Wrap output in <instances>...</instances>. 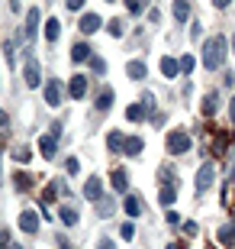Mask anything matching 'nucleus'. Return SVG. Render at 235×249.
<instances>
[{
	"label": "nucleus",
	"instance_id": "2",
	"mask_svg": "<svg viewBox=\"0 0 235 249\" xmlns=\"http://www.w3.org/2000/svg\"><path fill=\"white\" fill-rule=\"evenodd\" d=\"M58 133H62V123H55L52 133H42V139H39V152L46 159H52L58 152Z\"/></svg>",
	"mask_w": 235,
	"mask_h": 249
},
{
	"label": "nucleus",
	"instance_id": "37",
	"mask_svg": "<svg viewBox=\"0 0 235 249\" xmlns=\"http://www.w3.org/2000/svg\"><path fill=\"white\" fill-rule=\"evenodd\" d=\"M164 220H168V223H181V213H177V211H168V213H164Z\"/></svg>",
	"mask_w": 235,
	"mask_h": 249
},
{
	"label": "nucleus",
	"instance_id": "28",
	"mask_svg": "<svg viewBox=\"0 0 235 249\" xmlns=\"http://www.w3.org/2000/svg\"><path fill=\"white\" fill-rule=\"evenodd\" d=\"M139 211H142L139 197H132V194H129V197H126V213H129V217H139Z\"/></svg>",
	"mask_w": 235,
	"mask_h": 249
},
{
	"label": "nucleus",
	"instance_id": "25",
	"mask_svg": "<svg viewBox=\"0 0 235 249\" xmlns=\"http://www.w3.org/2000/svg\"><path fill=\"white\" fill-rule=\"evenodd\" d=\"M126 120H132V123L145 120V107H142V104H132V107L126 110Z\"/></svg>",
	"mask_w": 235,
	"mask_h": 249
},
{
	"label": "nucleus",
	"instance_id": "31",
	"mask_svg": "<svg viewBox=\"0 0 235 249\" xmlns=\"http://www.w3.org/2000/svg\"><path fill=\"white\" fill-rule=\"evenodd\" d=\"M91 68H94L97 74H107V62H103V58H97V55L91 58Z\"/></svg>",
	"mask_w": 235,
	"mask_h": 249
},
{
	"label": "nucleus",
	"instance_id": "43",
	"mask_svg": "<svg viewBox=\"0 0 235 249\" xmlns=\"http://www.w3.org/2000/svg\"><path fill=\"white\" fill-rule=\"evenodd\" d=\"M164 249H187L184 243H171V246H164Z\"/></svg>",
	"mask_w": 235,
	"mask_h": 249
},
{
	"label": "nucleus",
	"instance_id": "46",
	"mask_svg": "<svg viewBox=\"0 0 235 249\" xmlns=\"http://www.w3.org/2000/svg\"><path fill=\"white\" fill-rule=\"evenodd\" d=\"M229 181H235V165H232V172H229Z\"/></svg>",
	"mask_w": 235,
	"mask_h": 249
},
{
	"label": "nucleus",
	"instance_id": "34",
	"mask_svg": "<svg viewBox=\"0 0 235 249\" xmlns=\"http://www.w3.org/2000/svg\"><path fill=\"white\" fill-rule=\"evenodd\" d=\"M126 7H129V13H142L145 0H126Z\"/></svg>",
	"mask_w": 235,
	"mask_h": 249
},
{
	"label": "nucleus",
	"instance_id": "18",
	"mask_svg": "<svg viewBox=\"0 0 235 249\" xmlns=\"http://www.w3.org/2000/svg\"><path fill=\"white\" fill-rule=\"evenodd\" d=\"M110 181H113V188H116V191H126V188H129V178H126V172H123V168H116V172L110 175Z\"/></svg>",
	"mask_w": 235,
	"mask_h": 249
},
{
	"label": "nucleus",
	"instance_id": "6",
	"mask_svg": "<svg viewBox=\"0 0 235 249\" xmlns=\"http://www.w3.org/2000/svg\"><path fill=\"white\" fill-rule=\"evenodd\" d=\"M36 29H39V10H26V26H23L19 36L26 39V42H32L36 39Z\"/></svg>",
	"mask_w": 235,
	"mask_h": 249
},
{
	"label": "nucleus",
	"instance_id": "47",
	"mask_svg": "<svg viewBox=\"0 0 235 249\" xmlns=\"http://www.w3.org/2000/svg\"><path fill=\"white\" fill-rule=\"evenodd\" d=\"M232 49H235V36H232Z\"/></svg>",
	"mask_w": 235,
	"mask_h": 249
},
{
	"label": "nucleus",
	"instance_id": "3",
	"mask_svg": "<svg viewBox=\"0 0 235 249\" xmlns=\"http://www.w3.org/2000/svg\"><path fill=\"white\" fill-rule=\"evenodd\" d=\"M164 146H168L171 156H184V152L190 149V136L181 133V129H174V133H168V142H164Z\"/></svg>",
	"mask_w": 235,
	"mask_h": 249
},
{
	"label": "nucleus",
	"instance_id": "45",
	"mask_svg": "<svg viewBox=\"0 0 235 249\" xmlns=\"http://www.w3.org/2000/svg\"><path fill=\"white\" fill-rule=\"evenodd\" d=\"M229 113H232V123H235V97H232V104H229Z\"/></svg>",
	"mask_w": 235,
	"mask_h": 249
},
{
	"label": "nucleus",
	"instance_id": "48",
	"mask_svg": "<svg viewBox=\"0 0 235 249\" xmlns=\"http://www.w3.org/2000/svg\"><path fill=\"white\" fill-rule=\"evenodd\" d=\"M10 249H19V246H10Z\"/></svg>",
	"mask_w": 235,
	"mask_h": 249
},
{
	"label": "nucleus",
	"instance_id": "35",
	"mask_svg": "<svg viewBox=\"0 0 235 249\" xmlns=\"http://www.w3.org/2000/svg\"><path fill=\"white\" fill-rule=\"evenodd\" d=\"M110 33H113V36H123V23H119V19H110Z\"/></svg>",
	"mask_w": 235,
	"mask_h": 249
},
{
	"label": "nucleus",
	"instance_id": "21",
	"mask_svg": "<svg viewBox=\"0 0 235 249\" xmlns=\"http://www.w3.org/2000/svg\"><path fill=\"white\" fill-rule=\"evenodd\" d=\"M216 107H219V97L216 94H206V97H203V117H213Z\"/></svg>",
	"mask_w": 235,
	"mask_h": 249
},
{
	"label": "nucleus",
	"instance_id": "36",
	"mask_svg": "<svg viewBox=\"0 0 235 249\" xmlns=\"http://www.w3.org/2000/svg\"><path fill=\"white\" fill-rule=\"evenodd\" d=\"M13 243H10V233L7 230H0V249H10Z\"/></svg>",
	"mask_w": 235,
	"mask_h": 249
},
{
	"label": "nucleus",
	"instance_id": "20",
	"mask_svg": "<svg viewBox=\"0 0 235 249\" xmlns=\"http://www.w3.org/2000/svg\"><path fill=\"white\" fill-rule=\"evenodd\" d=\"M219 243L222 246H235V223H229V227L219 230Z\"/></svg>",
	"mask_w": 235,
	"mask_h": 249
},
{
	"label": "nucleus",
	"instance_id": "10",
	"mask_svg": "<svg viewBox=\"0 0 235 249\" xmlns=\"http://www.w3.org/2000/svg\"><path fill=\"white\" fill-rule=\"evenodd\" d=\"M46 101L52 104V107H58V104H62V81H48V88H46Z\"/></svg>",
	"mask_w": 235,
	"mask_h": 249
},
{
	"label": "nucleus",
	"instance_id": "26",
	"mask_svg": "<svg viewBox=\"0 0 235 249\" xmlns=\"http://www.w3.org/2000/svg\"><path fill=\"white\" fill-rule=\"evenodd\" d=\"M107 146L113 149V152H123V146H126V142H123V133H110V136H107Z\"/></svg>",
	"mask_w": 235,
	"mask_h": 249
},
{
	"label": "nucleus",
	"instance_id": "8",
	"mask_svg": "<svg viewBox=\"0 0 235 249\" xmlns=\"http://www.w3.org/2000/svg\"><path fill=\"white\" fill-rule=\"evenodd\" d=\"M68 94H71L74 101H81L84 94H87V78H84V74H74L71 84H68Z\"/></svg>",
	"mask_w": 235,
	"mask_h": 249
},
{
	"label": "nucleus",
	"instance_id": "15",
	"mask_svg": "<svg viewBox=\"0 0 235 249\" xmlns=\"http://www.w3.org/2000/svg\"><path fill=\"white\" fill-rule=\"evenodd\" d=\"M181 71V62H174V58H161V74L164 78H177Z\"/></svg>",
	"mask_w": 235,
	"mask_h": 249
},
{
	"label": "nucleus",
	"instance_id": "19",
	"mask_svg": "<svg viewBox=\"0 0 235 249\" xmlns=\"http://www.w3.org/2000/svg\"><path fill=\"white\" fill-rule=\"evenodd\" d=\"M142 146H145V142L139 136H126V146H123V149H126V156H139V152H142Z\"/></svg>",
	"mask_w": 235,
	"mask_h": 249
},
{
	"label": "nucleus",
	"instance_id": "14",
	"mask_svg": "<svg viewBox=\"0 0 235 249\" xmlns=\"http://www.w3.org/2000/svg\"><path fill=\"white\" fill-rule=\"evenodd\" d=\"M97 29H100V17H97V13L81 17V33H97Z\"/></svg>",
	"mask_w": 235,
	"mask_h": 249
},
{
	"label": "nucleus",
	"instance_id": "29",
	"mask_svg": "<svg viewBox=\"0 0 235 249\" xmlns=\"http://www.w3.org/2000/svg\"><path fill=\"white\" fill-rule=\"evenodd\" d=\"M16 188H19V191H26V188H32V178H29L26 172H19V175H16Z\"/></svg>",
	"mask_w": 235,
	"mask_h": 249
},
{
	"label": "nucleus",
	"instance_id": "42",
	"mask_svg": "<svg viewBox=\"0 0 235 249\" xmlns=\"http://www.w3.org/2000/svg\"><path fill=\"white\" fill-rule=\"evenodd\" d=\"M7 126H10V120H7V113L0 110V133H3V129H7Z\"/></svg>",
	"mask_w": 235,
	"mask_h": 249
},
{
	"label": "nucleus",
	"instance_id": "27",
	"mask_svg": "<svg viewBox=\"0 0 235 249\" xmlns=\"http://www.w3.org/2000/svg\"><path fill=\"white\" fill-rule=\"evenodd\" d=\"M13 159H16V162H23V165H26L29 159H32V149H29V146H16V149H13Z\"/></svg>",
	"mask_w": 235,
	"mask_h": 249
},
{
	"label": "nucleus",
	"instance_id": "12",
	"mask_svg": "<svg viewBox=\"0 0 235 249\" xmlns=\"http://www.w3.org/2000/svg\"><path fill=\"white\" fill-rule=\"evenodd\" d=\"M171 7H174V19H177V23H187L190 19V3L187 0H174Z\"/></svg>",
	"mask_w": 235,
	"mask_h": 249
},
{
	"label": "nucleus",
	"instance_id": "9",
	"mask_svg": "<svg viewBox=\"0 0 235 249\" xmlns=\"http://www.w3.org/2000/svg\"><path fill=\"white\" fill-rule=\"evenodd\" d=\"M19 227H23V233H36L39 230V213L36 211H23L19 213Z\"/></svg>",
	"mask_w": 235,
	"mask_h": 249
},
{
	"label": "nucleus",
	"instance_id": "22",
	"mask_svg": "<svg viewBox=\"0 0 235 249\" xmlns=\"http://www.w3.org/2000/svg\"><path fill=\"white\" fill-rule=\"evenodd\" d=\"M113 211H116V204L110 201V197H100L97 201V217H110Z\"/></svg>",
	"mask_w": 235,
	"mask_h": 249
},
{
	"label": "nucleus",
	"instance_id": "17",
	"mask_svg": "<svg viewBox=\"0 0 235 249\" xmlns=\"http://www.w3.org/2000/svg\"><path fill=\"white\" fill-rule=\"evenodd\" d=\"M145 71H148V68H145V62H129L126 65V74H129V78H136V81H142Z\"/></svg>",
	"mask_w": 235,
	"mask_h": 249
},
{
	"label": "nucleus",
	"instance_id": "30",
	"mask_svg": "<svg viewBox=\"0 0 235 249\" xmlns=\"http://www.w3.org/2000/svg\"><path fill=\"white\" fill-rule=\"evenodd\" d=\"M193 65H197V58H193V55H184V58H181V71L190 74V71H193Z\"/></svg>",
	"mask_w": 235,
	"mask_h": 249
},
{
	"label": "nucleus",
	"instance_id": "1",
	"mask_svg": "<svg viewBox=\"0 0 235 249\" xmlns=\"http://www.w3.org/2000/svg\"><path fill=\"white\" fill-rule=\"evenodd\" d=\"M222 62H226V39H222V36L206 39V42H203V68L216 71Z\"/></svg>",
	"mask_w": 235,
	"mask_h": 249
},
{
	"label": "nucleus",
	"instance_id": "38",
	"mask_svg": "<svg viewBox=\"0 0 235 249\" xmlns=\"http://www.w3.org/2000/svg\"><path fill=\"white\" fill-rule=\"evenodd\" d=\"M184 233H187V236H193V233H197V223L187 220V223H184Z\"/></svg>",
	"mask_w": 235,
	"mask_h": 249
},
{
	"label": "nucleus",
	"instance_id": "13",
	"mask_svg": "<svg viewBox=\"0 0 235 249\" xmlns=\"http://www.w3.org/2000/svg\"><path fill=\"white\" fill-rule=\"evenodd\" d=\"M94 104H97V110H100V113L110 110V107H113V91H110V88H103V91L97 94V101H94Z\"/></svg>",
	"mask_w": 235,
	"mask_h": 249
},
{
	"label": "nucleus",
	"instance_id": "11",
	"mask_svg": "<svg viewBox=\"0 0 235 249\" xmlns=\"http://www.w3.org/2000/svg\"><path fill=\"white\" fill-rule=\"evenodd\" d=\"M58 217H62V223H64V227H74V223L81 220V213H78V207H71V204H64Z\"/></svg>",
	"mask_w": 235,
	"mask_h": 249
},
{
	"label": "nucleus",
	"instance_id": "4",
	"mask_svg": "<svg viewBox=\"0 0 235 249\" xmlns=\"http://www.w3.org/2000/svg\"><path fill=\"white\" fill-rule=\"evenodd\" d=\"M213 178H216V168L209 165V162H203V165H200V172H197V191H200V194H203V191H209Z\"/></svg>",
	"mask_w": 235,
	"mask_h": 249
},
{
	"label": "nucleus",
	"instance_id": "33",
	"mask_svg": "<svg viewBox=\"0 0 235 249\" xmlns=\"http://www.w3.org/2000/svg\"><path fill=\"white\" fill-rule=\"evenodd\" d=\"M119 233H123V240H132V236H136V227H132V223H123Z\"/></svg>",
	"mask_w": 235,
	"mask_h": 249
},
{
	"label": "nucleus",
	"instance_id": "16",
	"mask_svg": "<svg viewBox=\"0 0 235 249\" xmlns=\"http://www.w3.org/2000/svg\"><path fill=\"white\" fill-rule=\"evenodd\" d=\"M87 58H94V55H91V46L78 42V46L71 49V62H87Z\"/></svg>",
	"mask_w": 235,
	"mask_h": 249
},
{
	"label": "nucleus",
	"instance_id": "5",
	"mask_svg": "<svg viewBox=\"0 0 235 249\" xmlns=\"http://www.w3.org/2000/svg\"><path fill=\"white\" fill-rule=\"evenodd\" d=\"M84 197H87V201H100V197H103V181H100V175H91L84 181Z\"/></svg>",
	"mask_w": 235,
	"mask_h": 249
},
{
	"label": "nucleus",
	"instance_id": "32",
	"mask_svg": "<svg viewBox=\"0 0 235 249\" xmlns=\"http://www.w3.org/2000/svg\"><path fill=\"white\" fill-rule=\"evenodd\" d=\"M64 168H68V175H78V172H81V162H78V159H68V162H64Z\"/></svg>",
	"mask_w": 235,
	"mask_h": 249
},
{
	"label": "nucleus",
	"instance_id": "40",
	"mask_svg": "<svg viewBox=\"0 0 235 249\" xmlns=\"http://www.w3.org/2000/svg\"><path fill=\"white\" fill-rule=\"evenodd\" d=\"M190 33H193V36H197V39H200V33H203V26H200L197 19H193V23H190Z\"/></svg>",
	"mask_w": 235,
	"mask_h": 249
},
{
	"label": "nucleus",
	"instance_id": "44",
	"mask_svg": "<svg viewBox=\"0 0 235 249\" xmlns=\"http://www.w3.org/2000/svg\"><path fill=\"white\" fill-rule=\"evenodd\" d=\"M213 7H229V0H213Z\"/></svg>",
	"mask_w": 235,
	"mask_h": 249
},
{
	"label": "nucleus",
	"instance_id": "23",
	"mask_svg": "<svg viewBox=\"0 0 235 249\" xmlns=\"http://www.w3.org/2000/svg\"><path fill=\"white\" fill-rule=\"evenodd\" d=\"M174 197H177V188H174V185L161 188V194H158V201H161L164 207H171V204H174Z\"/></svg>",
	"mask_w": 235,
	"mask_h": 249
},
{
	"label": "nucleus",
	"instance_id": "24",
	"mask_svg": "<svg viewBox=\"0 0 235 249\" xmlns=\"http://www.w3.org/2000/svg\"><path fill=\"white\" fill-rule=\"evenodd\" d=\"M58 33H62V23H58V19H48V23H46V39H48V42H55Z\"/></svg>",
	"mask_w": 235,
	"mask_h": 249
},
{
	"label": "nucleus",
	"instance_id": "7",
	"mask_svg": "<svg viewBox=\"0 0 235 249\" xmlns=\"http://www.w3.org/2000/svg\"><path fill=\"white\" fill-rule=\"evenodd\" d=\"M23 74H26V84L29 88H39V81H42V71H39V62L32 55L26 58V68H23Z\"/></svg>",
	"mask_w": 235,
	"mask_h": 249
},
{
	"label": "nucleus",
	"instance_id": "41",
	"mask_svg": "<svg viewBox=\"0 0 235 249\" xmlns=\"http://www.w3.org/2000/svg\"><path fill=\"white\" fill-rule=\"evenodd\" d=\"M97 249H116V243H113V240H100Z\"/></svg>",
	"mask_w": 235,
	"mask_h": 249
},
{
	"label": "nucleus",
	"instance_id": "39",
	"mask_svg": "<svg viewBox=\"0 0 235 249\" xmlns=\"http://www.w3.org/2000/svg\"><path fill=\"white\" fill-rule=\"evenodd\" d=\"M64 3H68V10H81L84 7V0H64Z\"/></svg>",
	"mask_w": 235,
	"mask_h": 249
}]
</instances>
